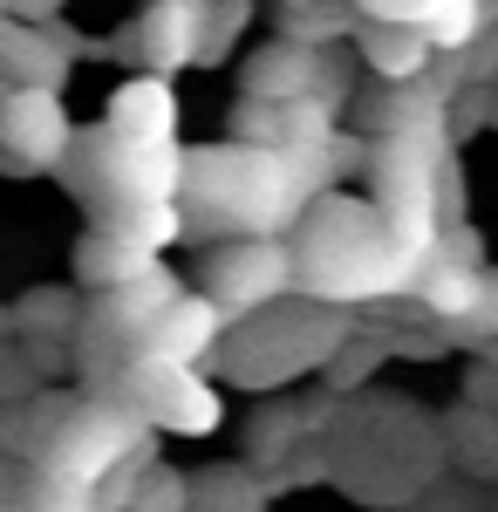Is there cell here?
<instances>
[{
    "instance_id": "obj_14",
    "label": "cell",
    "mask_w": 498,
    "mask_h": 512,
    "mask_svg": "<svg viewBox=\"0 0 498 512\" xmlns=\"http://www.w3.org/2000/svg\"><path fill=\"white\" fill-rule=\"evenodd\" d=\"M157 267V253H144L137 239H123L116 226H89L76 246V280L82 287H96V294H110V287H130V280H144Z\"/></svg>"
},
{
    "instance_id": "obj_7",
    "label": "cell",
    "mask_w": 498,
    "mask_h": 512,
    "mask_svg": "<svg viewBox=\"0 0 498 512\" xmlns=\"http://www.w3.org/2000/svg\"><path fill=\"white\" fill-rule=\"evenodd\" d=\"M178 294H185V287L164 274V267H151L144 280H130V287H110V294H96V301H89V315L76 321L82 342L96 349V355H89V369L103 376L110 362H116V369H123V362H137L144 335H151V321L164 315Z\"/></svg>"
},
{
    "instance_id": "obj_12",
    "label": "cell",
    "mask_w": 498,
    "mask_h": 512,
    "mask_svg": "<svg viewBox=\"0 0 498 512\" xmlns=\"http://www.w3.org/2000/svg\"><path fill=\"white\" fill-rule=\"evenodd\" d=\"M103 130H110L116 144H137V151L178 144V96H171V82L130 76V82L110 96V123H103Z\"/></svg>"
},
{
    "instance_id": "obj_5",
    "label": "cell",
    "mask_w": 498,
    "mask_h": 512,
    "mask_svg": "<svg viewBox=\"0 0 498 512\" xmlns=\"http://www.w3.org/2000/svg\"><path fill=\"white\" fill-rule=\"evenodd\" d=\"M144 437L151 431H144L116 396L110 403H69V417H62V424L48 431V444H41V478L89 492V485L110 472L116 458H130Z\"/></svg>"
},
{
    "instance_id": "obj_3",
    "label": "cell",
    "mask_w": 498,
    "mask_h": 512,
    "mask_svg": "<svg viewBox=\"0 0 498 512\" xmlns=\"http://www.w3.org/2000/svg\"><path fill=\"white\" fill-rule=\"evenodd\" d=\"M69 178L76 192L89 198L96 226H110L137 205H157V198H178L185 185V151L178 144H157V151H137V144H116L110 130L89 137V144H69Z\"/></svg>"
},
{
    "instance_id": "obj_1",
    "label": "cell",
    "mask_w": 498,
    "mask_h": 512,
    "mask_svg": "<svg viewBox=\"0 0 498 512\" xmlns=\"http://www.w3.org/2000/svg\"><path fill=\"white\" fill-rule=\"evenodd\" d=\"M423 274V253L389 233V219L362 198L321 192L307 198L301 246H294V287L301 301L342 308V301H383V294H410Z\"/></svg>"
},
{
    "instance_id": "obj_11",
    "label": "cell",
    "mask_w": 498,
    "mask_h": 512,
    "mask_svg": "<svg viewBox=\"0 0 498 512\" xmlns=\"http://www.w3.org/2000/svg\"><path fill=\"white\" fill-rule=\"evenodd\" d=\"M219 335H226V315L205 301V294H178L164 315L151 321V335H144V362H178V369H198L205 355L219 349Z\"/></svg>"
},
{
    "instance_id": "obj_20",
    "label": "cell",
    "mask_w": 498,
    "mask_h": 512,
    "mask_svg": "<svg viewBox=\"0 0 498 512\" xmlns=\"http://www.w3.org/2000/svg\"><path fill=\"white\" fill-rule=\"evenodd\" d=\"M294 437H301V417H294L287 403H267V410L253 417V431H246V458H253V465L294 458Z\"/></svg>"
},
{
    "instance_id": "obj_25",
    "label": "cell",
    "mask_w": 498,
    "mask_h": 512,
    "mask_svg": "<svg viewBox=\"0 0 498 512\" xmlns=\"http://www.w3.org/2000/svg\"><path fill=\"white\" fill-rule=\"evenodd\" d=\"M0 21H7V0H0Z\"/></svg>"
},
{
    "instance_id": "obj_26",
    "label": "cell",
    "mask_w": 498,
    "mask_h": 512,
    "mask_svg": "<svg viewBox=\"0 0 498 512\" xmlns=\"http://www.w3.org/2000/svg\"><path fill=\"white\" fill-rule=\"evenodd\" d=\"M0 328H7V308H0Z\"/></svg>"
},
{
    "instance_id": "obj_8",
    "label": "cell",
    "mask_w": 498,
    "mask_h": 512,
    "mask_svg": "<svg viewBox=\"0 0 498 512\" xmlns=\"http://www.w3.org/2000/svg\"><path fill=\"white\" fill-rule=\"evenodd\" d=\"M76 144V123L55 89H7L0 96V171H55Z\"/></svg>"
},
{
    "instance_id": "obj_22",
    "label": "cell",
    "mask_w": 498,
    "mask_h": 512,
    "mask_svg": "<svg viewBox=\"0 0 498 512\" xmlns=\"http://www.w3.org/2000/svg\"><path fill=\"white\" fill-rule=\"evenodd\" d=\"M362 21H383V28H410L423 35L430 28V14H437V0H348Z\"/></svg>"
},
{
    "instance_id": "obj_4",
    "label": "cell",
    "mask_w": 498,
    "mask_h": 512,
    "mask_svg": "<svg viewBox=\"0 0 498 512\" xmlns=\"http://www.w3.org/2000/svg\"><path fill=\"white\" fill-rule=\"evenodd\" d=\"M116 403L144 424V431H171V437H212L226 403L212 390L205 369H178V362H123L116 369Z\"/></svg>"
},
{
    "instance_id": "obj_2",
    "label": "cell",
    "mask_w": 498,
    "mask_h": 512,
    "mask_svg": "<svg viewBox=\"0 0 498 512\" xmlns=\"http://www.w3.org/2000/svg\"><path fill=\"white\" fill-rule=\"evenodd\" d=\"M348 342V321L335 308H321V301H273L260 315L232 321L226 335H219V349L226 355V376L232 383H246V390H273V383H287V376H301L314 362H328V355Z\"/></svg>"
},
{
    "instance_id": "obj_21",
    "label": "cell",
    "mask_w": 498,
    "mask_h": 512,
    "mask_svg": "<svg viewBox=\"0 0 498 512\" xmlns=\"http://www.w3.org/2000/svg\"><path fill=\"white\" fill-rule=\"evenodd\" d=\"M383 355H389V342H342V349L328 355V390H335V396L362 390V383L383 369Z\"/></svg>"
},
{
    "instance_id": "obj_10",
    "label": "cell",
    "mask_w": 498,
    "mask_h": 512,
    "mask_svg": "<svg viewBox=\"0 0 498 512\" xmlns=\"http://www.w3.org/2000/svg\"><path fill=\"white\" fill-rule=\"evenodd\" d=\"M410 294H423V308L437 321H458V328H492V274L471 260V253H430L423 260V274H417V287Z\"/></svg>"
},
{
    "instance_id": "obj_23",
    "label": "cell",
    "mask_w": 498,
    "mask_h": 512,
    "mask_svg": "<svg viewBox=\"0 0 498 512\" xmlns=\"http://www.w3.org/2000/svg\"><path fill=\"white\" fill-rule=\"evenodd\" d=\"M41 383H35V369L21 362V349H7L0 355V403H21V396H35Z\"/></svg>"
},
{
    "instance_id": "obj_13",
    "label": "cell",
    "mask_w": 498,
    "mask_h": 512,
    "mask_svg": "<svg viewBox=\"0 0 498 512\" xmlns=\"http://www.w3.org/2000/svg\"><path fill=\"white\" fill-rule=\"evenodd\" d=\"M0 76L14 89H55L76 76V62L62 55V41L48 21H0Z\"/></svg>"
},
{
    "instance_id": "obj_15",
    "label": "cell",
    "mask_w": 498,
    "mask_h": 512,
    "mask_svg": "<svg viewBox=\"0 0 498 512\" xmlns=\"http://www.w3.org/2000/svg\"><path fill=\"white\" fill-rule=\"evenodd\" d=\"M355 48H362V62H369V76H383L389 89H403V82H417V76H430V41L423 35H410V28H383V21H362L355 28Z\"/></svg>"
},
{
    "instance_id": "obj_19",
    "label": "cell",
    "mask_w": 498,
    "mask_h": 512,
    "mask_svg": "<svg viewBox=\"0 0 498 512\" xmlns=\"http://www.w3.org/2000/svg\"><path fill=\"white\" fill-rule=\"evenodd\" d=\"M123 512H192V478H185V472H171V465H157V458H151Z\"/></svg>"
},
{
    "instance_id": "obj_27",
    "label": "cell",
    "mask_w": 498,
    "mask_h": 512,
    "mask_svg": "<svg viewBox=\"0 0 498 512\" xmlns=\"http://www.w3.org/2000/svg\"><path fill=\"white\" fill-rule=\"evenodd\" d=\"M192 7H205V0H192Z\"/></svg>"
},
{
    "instance_id": "obj_16",
    "label": "cell",
    "mask_w": 498,
    "mask_h": 512,
    "mask_svg": "<svg viewBox=\"0 0 498 512\" xmlns=\"http://www.w3.org/2000/svg\"><path fill=\"white\" fill-rule=\"evenodd\" d=\"M267 14L280 28V41H301V48H342L362 28V14L348 0H273Z\"/></svg>"
},
{
    "instance_id": "obj_9",
    "label": "cell",
    "mask_w": 498,
    "mask_h": 512,
    "mask_svg": "<svg viewBox=\"0 0 498 512\" xmlns=\"http://www.w3.org/2000/svg\"><path fill=\"white\" fill-rule=\"evenodd\" d=\"M192 41H198V7L192 0H151L123 35H103L110 62H130L137 76L171 82L178 69H192Z\"/></svg>"
},
{
    "instance_id": "obj_18",
    "label": "cell",
    "mask_w": 498,
    "mask_h": 512,
    "mask_svg": "<svg viewBox=\"0 0 498 512\" xmlns=\"http://www.w3.org/2000/svg\"><path fill=\"white\" fill-rule=\"evenodd\" d=\"M82 321V301L62 294V287H35L14 315H7V335H76Z\"/></svg>"
},
{
    "instance_id": "obj_24",
    "label": "cell",
    "mask_w": 498,
    "mask_h": 512,
    "mask_svg": "<svg viewBox=\"0 0 498 512\" xmlns=\"http://www.w3.org/2000/svg\"><path fill=\"white\" fill-rule=\"evenodd\" d=\"M69 0H7V21H55Z\"/></svg>"
},
{
    "instance_id": "obj_6",
    "label": "cell",
    "mask_w": 498,
    "mask_h": 512,
    "mask_svg": "<svg viewBox=\"0 0 498 512\" xmlns=\"http://www.w3.org/2000/svg\"><path fill=\"white\" fill-rule=\"evenodd\" d=\"M287 294H294V246L280 233H246L205 253V301L226 315V328L287 301Z\"/></svg>"
},
{
    "instance_id": "obj_17",
    "label": "cell",
    "mask_w": 498,
    "mask_h": 512,
    "mask_svg": "<svg viewBox=\"0 0 498 512\" xmlns=\"http://www.w3.org/2000/svg\"><path fill=\"white\" fill-rule=\"evenodd\" d=\"M253 28V0H205L198 7V41H192V69H219L239 35Z\"/></svg>"
}]
</instances>
